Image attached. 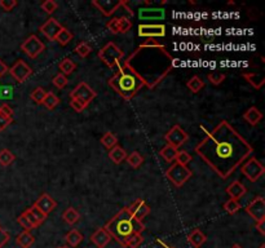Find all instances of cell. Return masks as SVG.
<instances>
[{
  "mask_svg": "<svg viewBox=\"0 0 265 248\" xmlns=\"http://www.w3.org/2000/svg\"><path fill=\"white\" fill-rule=\"evenodd\" d=\"M195 153L225 180L250 158L254 149L229 122L221 121L198 143Z\"/></svg>",
  "mask_w": 265,
  "mask_h": 248,
  "instance_id": "6da1fadb",
  "label": "cell"
},
{
  "mask_svg": "<svg viewBox=\"0 0 265 248\" xmlns=\"http://www.w3.org/2000/svg\"><path fill=\"white\" fill-rule=\"evenodd\" d=\"M123 65L131 70L145 87L153 89L166 78L175 68L174 57L166 47L156 39L142 43Z\"/></svg>",
  "mask_w": 265,
  "mask_h": 248,
  "instance_id": "7a4b0ae2",
  "label": "cell"
},
{
  "mask_svg": "<svg viewBox=\"0 0 265 248\" xmlns=\"http://www.w3.org/2000/svg\"><path fill=\"white\" fill-rule=\"evenodd\" d=\"M104 229L110 234L111 239H115L122 247L125 248L129 238L135 234L142 233L145 230V225L142 221H137L127 211V208H123L111 220L106 222Z\"/></svg>",
  "mask_w": 265,
  "mask_h": 248,
  "instance_id": "3957f363",
  "label": "cell"
},
{
  "mask_svg": "<svg viewBox=\"0 0 265 248\" xmlns=\"http://www.w3.org/2000/svg\"><path fill=\"white\" fill-rule=\"evenodd\" d=\"M107 83L122 98H124L127 101L132 100L139 93V90L144 87L142 82L127 66H124L123 62L118 65L117 71Z\"/></svg>",
  "mask_w": 265,
  "mask_h": 248,
  "instance_id": "277c9868",
  "label": "cell"
},
{
  "mask_svg": "<svg viewBox=\"0 0 265 248\" xmlns=\"http://www.w3.org/2000/svg\"><path fill=\"white\" fill-rule=\"evenodd\" d=\"M123 57H124V52L113 41H109L107 44L104 45L99 52L100 60L110 69L117 68L123 60Z\"/></svg>",
  "mask_w": 265,
  "mask_h": 248,
  "instance_id": "5b68a950",
  "label": "cell"
},
{
  "mask_svg": "<svg viewBox=\"0 0 265 248\" xmlns=\"http://www.w3.org/2000/svg\"><path fill=\"white\" fill-rule=\"evenodd\" d=\"M166 177L174 186L181 188L182 185L192 177V171L186 165L177 164L176 162H174L170 168L166 171Z\"/></svg>",
  "mask_w": 265,
  "mask_h": 248,
  "instance_id": "8992f818",
  "label": "cell"
},
{
  "mask_svg": "<svg viewBox=\"0 0 265 248\" xmlns=\"http://www.w3.org/2000/svg\"><path fill=\"white\" fill-rule=\"evenodd\" d=\"M239 167H241V172L251 182H256L265 172V167L263 165V163L254 157L248 158V160L243 162Z\"/></svg>",
  "mask_w": 265,
  "mask_h": 248,
  "instance_id": "52a82bcc",
  "label": "cell"
},
{
  "mask_svg": "<svg viewBox=\"0 0 265 248\" xmlns=\"http://www.w3.org/2000/svg\"><path fill=\"white\" fill-rule=\"evenodd\" d=\"M96 96H97V93H96L95 90L92 89L91 87L88 86L86 82L79 83V84L70 92V97L74 98V100H78V101L80 102H83V104H86L87 106L95 100Z\"/></svg>",
  "mask_w": 265,
  "mask_h": 248,
  "instance_id": "ba28073f",
  "label": "cell"
},
{
  "mask_svg": "<svg viewBox=\"0 0 265 248\" xmlns=\"http://www.w3.org/2000/svg\"><path fill=\"white\" fill-rule=\"evenodd\" d=\"M46 45L36 35H30L26 40L21 44V49L25 54L30 57V58H36L40 53L44 51Z\"/></svg>",
  "mask_w": 265,
  "mask_h": 248,
  "instance_id": "9c48e42d",
  "label": "cell"
},
{
  "mask_svg": "<svg viewBox=\"0 0 265 248\" xmlns=\"http://www.w3.org/2000/svg\"><path fill=\"white\" fill-rule=\"evenodd\" d=\"M164 139H166V141L168 142V145L178 149V147L182 146V145L188 141L189 135H188L180 125L176 124V125H174V127L171 128L170 131L167 132L166 136H164Z\"/></svg>",
  "mask_w": 265,
  "mask_h": 248,
  "instance_id": "30bf717a",
  "label": "cell"
},
{
  "mask_svg": "<svg viewBox=\"0 0 265 248\" xmlns=\"http://www.w3.org/2000/svg\"><path fill=\"white\" fill-rule=\"evenodd\" d=\"M246 212L254 218L255 222L265 221V200L263 196H256L247 204Z\"/></svg>",
  "mask_w": 265,
  "mask_h": 248,
  "instance_id": "8fae6325",
  "label": "cell"
},
{
  "mask_svg": "<svg viewBox=\"0 0 265 248\" xmlns=\"http://www.w3.org/2000/svg\"><path fill=\"white\" fill-rule=\"evenodd\" d=\"M139 36L141 38L148 39H156V38H163L166 36V26L162 23H157V25H139Z\"/></svg>",
  "mask_w": 265,
  "mask_h": 248,
  "instance_id": "7c38bea8",
  "label": "cell"
},
{
  "mask_svg": "<svg viewBox=\"0 0 265 248\" xmlns=\"http://www.w3.org/2000/svg\"><path fill=\"white\" fill-rule=\"evenodd\" d=\"M8 71H9V74H11L12 78H13L16 82L23 83L25 80H27V78H29L31 74H33V69H31L23 60H17V62H16Z\"/></svg>",
  "mask_w": 265,
  "mask_h": 248,
  "instance_id": "4fadbf2b",
  "label": "cell"
},
{
  "mask_svg": "<svg viewBox=\"0 0 265 248\" xmlns=\"http://www.w3.org/2000/svg\"><path fill=\"white\" fill-rule=\"evenodd\" d=\"M123 1H124V0H93L92 4H93L104 16L109 17V16L114 15V13L121 8Z\"/></svg>",
  "mask_w": 265,
  "mask_h": 248,
  "instance_id": "5bb4252c",
  "label": "cell"
},
{
  "mask_svg": "<svg viewBox=\"0 0 265 248\" xmlns=\"http://www.w3.org/2000/svg\"><path fill=\"white\" fill-rule=\"evenodd\" d=\"M62 27L64 26H62V25H61L56 18L51 17V18L47 19L46 22L43 23L42 26H40L39 31H40V33H42V34L44 35L48 40H54Z\"/></svg>",
  "mask_w": 265,
  "mask_h": 248,
  "instance_id": "9a60e30c",
  "label": "cell"
},
{
  "mask_svg": "<svg viewBox=\"0 0 265 248\" xmlns=\"http://www.w3.org/2000/svg\"><path fill=\"white\" fill-rule=\"evenodd\" d=\"M125 208L137 221H142L150 213V207L142 199H137L135 203H132L129 207H125Z\"/></svg>",
  "mask_w": 265,
  "mask_h": 248,
  "instance_id": "2e32d148",
  "label": "cell"
},
{
  "mask_svg": "<svg viewBox=\"0 0 265 248\" xmlns=\"http://www.w3.org/2000/svg\"><path fill=\"white\" fill-rule=\"evenodd\" d=\"M35 207H38L39 210L42 211L44 214H48L52 212L54 208H56L57 203L56 200L53 199L52 196L50 195V194H47V193H44V194H42V195L39 196L38 199H36V202L34 203Z\"/></svg>",
  "mask_w": 265,
  "mask_h": 248,
  "instance_id": "e0dca14e",
  "label": "cell"
},
{
  "mask_svg": "<svg viewBox=\"0 0 265 248\" xmlns=\"http://www.w3.org/2000/svg\"><path fill=\"white\" fill-rule=\"evenodd\" d=\"M166 12L163 8H140L139 18L140 19H163Z\"/></svg>",
  "mask_w": 265,
  "mask_h": 248,
  "instance_id": "ac0fdd59",
  "label": "cell"
},
{
  "mask_svg": "<svg viewBox=\"0 0 265 248\" xmlns=\"http://www.w3.org/2000/svg\"><path fill=\"white\" fill-rule=\"evenodd\" d=\"M91 241L96 247L105 248L106 246L109 245L110 241H111V237H110V234L104 228H100V229H97L95 233L92 234Z\"/></svg>",
  "mask_w": 265,
  "mask_h": 248,
  "instance_id": "d6986e66",
  "label": "cell"
},
{
  "mask_svg": "<svg viewBox=\"0 0 265 248\" xmlns=\"http://www.w3.org/2000/svg\"><path fill=\"white\" fill-rule=\"evenodd\" d=\"M227 193L231 199L238 200L246 194L247 189L241 181H233V182L227 188Z\"/></svg>",
  "mask_w": 265,
  "mask_h": 248,
  "instance_id": "ffe728a7",
  "label": "cell"
},
{
  "mask_svg": "<svg viewBox=\"0 0 265 248\" xmlns=\"http://www.w3.org/2000/svg\"><path fill=\"white\" fill-rule=\"evenodd\" d=\"M243 119H245L248 124H251V125H256V124H259V122L263 119V114L258 107L252 106V107H250V109L247 110L246 113L243 114Z\"/></svg>",
  "mask_w": 265,
  "mask_h": 248,
  "instance_id": "44dd1931",
  "label": "cell"
},
{
  "mask_svg": "<svg viewBox=\"0 0 265 248\" xmlns=\"http://www.w3.org/2000/svg\"><path fill=\"white\" fill-rule=\"evenodd\" d=\"M188 241L194 248H199L201 246H203L207 241V237H206L205 233H202L199 229H194L192 233L189 234L188 237Z\"/></svg>",
  "mask_w": 265,
  "mask_h": 248,
  "instance_id": "7402d4cb",
  "label": "cell"
},
{
  "mask_svg": "<svg viewBox=\"0 0 265 248\" xmlns=\"http://www.w3.org/2000/svg\"><path fill=\"white\" fill-rule=\"evenodd\" d=\"M34 235L30 231H26V230H23L22 233L18 234L17 238H16V245L19 246L21 248H30L31 246L34 245Z\"/></svg>",
  "mask_w": 265,
  "mask_h": 248,
  "instance_id": "603a6c76",
  "label": "cell"
},
{
  "mask_svg": "<svg viewBox=\"0 0 265 248\" xmlns=\"http://www.w3.org/2000/svg\"><path fill=\"white\" fill-rule=\"evenodd\" d=\"M242 76L250 83L251 86L254 87L255 89H260L265 84L264 76L260 75V74H256V72H243Z\"/></svg>",
  "mask_w": 265,
  "mask_h": 248,
  "instance_id": "cb8c5ba5",
  "label": "cell"
},
{
  "mask_svg": "<svg viewBox=\"0 0 265 248\" xmlns=\"http://www.w3.org/2000/svg\"><path fill=\"white\" fill-rule=\"evenodd\" d=\"M127 155H128V154L125 153L124 149L119 146V145L114 146L113 149H110V150H109V158L111 159V160H113L115 164H121L123 160H125Z\"/></svg>",
  "mask_w": 265,
  "mask_h": 248,
  "instance_id": "d4e9b609",
  "label": "cell"
},
{
  "mask_svg": "<svg viewBox=\"0 0 265 248\" xmlns=\"http://www.w3.org/2000/svg\"><path fill=\"white\" fill-rule=\"evenodd\" d=\"M83 239H84L83 234L76 229L70 230V231L66 234V243H68L70 247H78V246L83 242Z\"/></svg>",
  "mask_w": 265,
  "mask_h": 248,
  "instance_id": "484cf974",
  "label": "cell"
},
{
  "mask_svg": "<svg viewBox=\"0 0 265 248\" xmlns=\"http://www.w3.org/2000/svg\"><path fill=\"white\" fill-rule=\"evenodd\" d=\"M62 218L65 220V222H68L69 225H74L75 222L79 221L80 214H79V212L75 210V208L69 207L68 210L64 212V214H62Z\"/></svg>",
  "mask_w": 265,
  "mask_h": 248,
  "instance_id": "4316f807",
  "label": "cell"
},
{
  "mask_svg": "<svg viewBox=\"0 0 265 248\" xmlns=\"http://www.w3.org/2000/svg\"><path fill=\"white\" fill-rule=\"evenodd\" d=\"M177 149L174 146H171V145H166V146L163 147L162 150H160V155H162V158L168 163H174L175 159H176V155H177Z\"/></svg>",
  "mask_w": 265,
  "mask_h": 248,
  "instance_id": "83f0119b",
  "label": "cell"
},
{
  "mask_svg": "<svg viewBox=\"0 0 265 248\" xmlns=\"http://www.w3.org/2000/svg\"><path fill=\"white\" fill-rule=\"evenodd\" d=\"M72 38H74V35H72L71 31H69L66 27H62L54 40H56L58 44L64 47V45H68L69 43L72 40Z\"/></svg>",
  "mask_w": 265,
  "mask_h": 248,
  "instance_id": "f1b7e54d",
  "label": "cell"
},
{
  "mask_svg": "<svg viewBox=\"0 0 265 248\" xmlns=\"http://www.w3.org/2000/svg\"><path fill=\"white\" fill-rule=\"evenodd\" d=\"M127 163H128L132 168H139L141 167V164L144 163V157L139 153V151H132L131 154L127 155V158H125Z\"/></svg>",
  "mask_w": 265,
  "mask_h": 248,
  "instance_id": "f546056e",
  "label": "cell"
},
{
  "mask_svg": "<svg viewBox=\"0 0 265 248\" xmlns=\"http://www.w3.org/2000/svg\"><path fill=\"white\" fill-rule=\"evenodd\" d=\"M58 68H60L61 70V74H64V75L66 76L70 75V74L75 70L76 65L75 62L72 60H70V58H64V60L60 62V65H58Z\"/></svg>",
  "mask_w": 265,
  "mask_h": 248,
  "instance_id": "4dcf8cb0",
  "label": "cell"
},
{
  "mask_svg": "<svg viewBox=\"0 0 265 248\" xmlns=\"http://www.w3.org/2000/svg\"><path fill=\"white\" fill-rule=\"evenodd\" d=\"M58 104H60V98L57 97L54 93H52V92H47L46 97H44L42 102V105L46 106L48 110H53Z\"/></svg>",
  "mask_w": 265,
  "mask_h": 248,
  "instance_id": "1f68e13d",
  "label": "cell"
},
{
  "mask_svg": "<svg viewBox=\"0 0 265 248\" xmlns=\"http://www.w3.org/2000/svg\"><path fill=\"white\" fill-rule=\"evenodd\" d=\"M101 143L104 145V147H106L107 150L110 149H113L114 146H117L118 145V139L117 136L111 133V132H106L105 135L103 136V139H101Z\"/></svg>",
  "mask_w": 265,
  "mask_h": 248,
  "instance_id": "d6a6232c",
  "label": "cell"
},
{
  "mask_svg": "<svg viewBox=\"0 0 265 248\" xmlns=\"http://www.w3.org/2000/svg\"><path fill=\"white\" fill-rule=\"evenodd\" d=\"M15 159H16L15 154H13L11 150H8V149L0 150V165L8 167V165L15 162Z\"/></svg>",
  "mask_w": 265,
  "mask_h": 248,
  "instance_id": "836d02e7",
  "label": "cell"
},
{
  "mask_svg": "<svg viewBox=\"0 0 265 248\" xmlns=\"http://www.w3.org/2000/svg\"><path fill=\"white\" fill-rule=\"evenodd\" d=\"M210 82L213 84V86H220L224 80L227 79V74L223 71H220V70H215V71L210 72L209 75H207Z\"/></svg>",
  "mask_w": 265,
  "mask_h": 248,
  "instance_id": "e575fe53",
  "label": "cell"
},
{
  "mask_svg": "<svg viewBox=\"0 0 265 248\" xmlns=\"http://www.w3.org/2000/svg\"><path fill=\"white\" fill-rule=\"evenodd\" d=\"M203 87H205V83H203V80L197 75L193 76V78L188 82V88H189L193 93H198Z\"/></svg>",
  "mask_w": 265,
  "mask_h": 248,
  "instance_id": "d590c367",
  "label": "cell"
},
{
  "mask_svg": "<svg viewBox=\"0 0 265 248\" xmlns=\"http://www.w3.org/2000/svg\"><path fill=\"white\" fill-rule=\"evenodd\" d=\"M75 52L79 57H82V58H86V57H88L89 54H91L92 48L89 47V44H87V43H86V41H82V43H79V44L75 47Z\"/></svg>",
  "mask_w": 265,
  "mask_h": 248,
  "instance_id": "8d00e7d4",
  "label": "cell"
},
{
  "mask_svg": "<svg viewBox=\"0 0 265 248\" xmlns=\"http://www.w3.org/2000/svg\"><path fill=\"white\" fill-rule=\"evenodd\" d=\"M224 210L227 211L228 213H235V212H238L241 210V204H239L238 200L235 199H229L227 200L225 203H224Z\"/></svg>",
  "mask_w": 265,
  "mask_h": 248,
  "instance_id": "74e56055",
  "label": "cell"
},
{
  "mask_svg": "<svg viewBox=\"0 0 265 248\" xmlns=\"http://www.w3.org/2000/svg\"><path fill=\"white\" fill-rule=\"evenodd\" d=\"M46 94H47L46 90L43 89L42 87H38V88H35V89L31 92L30 97L31 100L34 102H36V104H42L44 97H46Z\"/></svg>",
  "mask_w": 265,
  "mask_h": 248,
  "instance_id": "f35d334b",
  "label": "cell"
},
{
  "mask_svg": "<svg viewBox=\"0 0 265 248\" xmlns=\"http://www.w3.org/2000/svg\"><path fill=\"white\" fill-rule=\"evenodd\" d=\"M144 242V237H142V234H135L132 237L129 238V241L127 242V245H125V248H139L141 246V243Z\"/></svg>",
  "mask_w": 265,
  "mask_h": 248,
  "instance_id": "ab89813d",
  "label": "cell"
},
{
  "mask_svg": "<svg viewBox=\"0 0 265 248\" xmlns=\"http://www.w3.org/2000/svg\"><path fill=\"white\" fill-rule=\"evenodd\" d=\"M190 160H192V155L188 151H177V155H176V159H175V162L177 163V164L186 165Z\"/></svg>",
  "mask_w": 265,
  "mask_h": 248,
  "instance_id": "60d3db41",
  "label": "cell"
},
{
  "mask_svg": "<svg viewBox=\"0 0 265 248\" xmlns=\"http://www.w3.org/2000/svg\"><path fill=\"white\" fill-rule=\"evenodd\" d=\"M42 9L48 15H53L54 12L57 11V8H58V4L54 1V0H46L44 3H42Z\"/></svg>",
  "mask_w": 265,
  "mask_h": 248,
  "instance_id": "b9f144b4",
  "label": "cell"
},
{
  "mask_svg": "<svg viewBox=\"0 0 265 248\" xmlns=\"http://www.w3.org/2000/svg\"><path fill=\"white\" fill-rule=\"evenodd\" d=\"M106 27H107V30L110 33H113V34H119L121 33V22H119V18H111L109 22L106 23Z\"/></svg>",
  "mask_w": 265,
  "mask_h": 248,
  "instance_id": "7bdbcfd3",
  "label": "cell"
},
{
  "mask_svg": "<svg viewBox=\"0 0 265 248\" xmlns=\"http://www.w3.org/2000/svg\"><path fill=\"white\" fill-rule=\"evenodd\" d=\"M52 83H53V86L56 87V88L62 89V88H65V87L68 86V78H66L64 74H58V75H56L54 78H53Z\"/></svg>",
  "mask_w": 265,
  "mask_h": 248,
  "instance_id": "ee69618b",
  "label": "cell"
},
{
  "mask_svg": "<svg viewBox=\"0 0 265 248\" xmlns=\"http://www.w3.org/2000/svg\"><path fill=\"white\" fill-rule=\"evenodd\" d=\"M119 22H121V33L125 34L132 29V22L128 17H119Z\"/></svg>",
  "mask_w": 265,
  "mask_h": 248,
  "instance_id": "f6af8a7d",
  "label": "cell"
},
{
  "mask_svg": "<svg viewBox=\"0 0 265 248\" xmlns=\"http://www.w3.org/2000/svg\"><path fill=\"white\" fill-rule=\"evenodd\" d=\"M27 210L30 211L31 213H33V216H34V217L36 218V220H38V221L40 222V224H42V222L44 221V220H46V218H47V214L43 213L42 211L39 210L38 207H35L34 204H33V206L30 207V208H27Z\"/></svg>",
  "mask_w": 265,
  "mask_h": 248,
  "instance_id": "bcb514c9",
  "label": "cell"
},
{
  "mask_svg": "<svg viewBox=\"0 0 265 248\" xmlns=\"http://www.w3.org/2000/svg\"><path fill=\"white\" fill-rule=\"evenodd\" d=\"M17 222H18L19 225L22 226L23 229L26 230V231H30V230H33V229H35L34 226L31 225L30 224V221H29V220H27L26 218V216H25V214L23 213H21L18 216V218H17Z\"/></svg>",
  "mask_w": 265,
  "mask_h": 248,
  "instance_id": "7dc6e473",
  "label": "cell"
},
{
  "mask_svg": "<svg viewBox=\"0 0 265 248\" xmlns=\"http://www.w3.org/2000/svg\"><path fill=\"white\" fill-rule=\"evenodd\" d=\"M0 7L3 8L5 12H9L15 7H17V0H0Z\"/></svg>",
  "mask_w": 265,
  "mask_h": 248,
  "instance_id": "c3c4849f",
  "label": "cell"
},
{
  "mask_svg": "<svg viewBox=\"0 0 265 248\" xmlns=\"http://www.w3.org/2000/svg\"><path fill=\"white\" fill-rule=\"evenodd\" d=\"M9 239H11V234L8 233L5 229H3L1 225H0V248H3L4 246L7 245Z\"/></svg>",
  "mask_w": 265,
  "mask_h": 248,
  "instance_id": "681fc988",
  "label": "cell"
},
{
  "mask_svg": "<svg viewBox=\"0 0 265 248\" xmlns=\"http://www.w3.org/2000/svg\"><path fill=\"white\" fill-rule=\"evenodd\" d=\"M70 106H71L72 109L75 110V111H78V113L83 111V110L87 107V105H86V104L78 101V100H74V98H71V101H70Z\"/></svg>",
  "mask_w": 265,
  "mask_h": 248,
  "instance_id": "f907efd6",
  "label": "cell"
},
{
  "mask_svg": "<svg viewBox=\"0 0 265 248\" xmlns=\"http://www.w3.org/2000/svg\"><path fill=\"white\" fill-rule=\"evenodd\" d=\"M12 122H13V118H7L5 115H3V114L0 113V132L4 131Z\"/></svg>",
  "mask_w": 265,
  "mask_h": 248,
  "instance_id": "816d5d0a",
  "label": "cell"
},
{
  "mask_svg": "<svg viewBox=\"0 0 265 248\" xmlns=\"http://www.w3.org/2000/svg\"><path fill=\"white\" fill-rule=\"evenodd\" d=\"M0 113L5 115L7 118H13V109L9 105H7V104H3V105L0 106Z\"/></svg>",
  "mask_w": 265,
  "mask_h": 248,
  "instance_id": "f5cc1de1",
  "label": "cell"
},
{
  "mask_svg": "<svg viewBox=\"0 0 265 248\" xmlns=\"http://www.w3.org/2000/svg\"><path fill=\"white\" fill-rule=\"evenodd\" d=\"M23 214L26 216V218H27V220H29V221H30V224L33 226H34V228H38V226L40 225V222H39L38 220H36V218L34 217V216H33V213H31V212L29 210L25 211V212H23Z\"/></svg>",
  "mask_w": 265,
  "mask_h": 248,
  "instance_id": "db71d44e",
  "label": "cell"
},
{
  "mask_svg": "<svg viewBox=\"0 0 265 248\" xmlns=\"http://www.w3.org/2000/svg\"><path fill=\"white\" fill-rule=\"evenodd\" d=\"M256 229L260 231V234H262V235H265V221L256 222Z\"/></svg>",
  "mask_w": 265,
  "mask_h": 248,
  "instance_id": "11a10c76",
  "label": "cell"
},
{
  "mask_svg": "<svg viewBox=\"0 0 265 248\" xmlns=\"http://www.w3.org/2000/svg\"><path fill=\"white\" fill-rule=\"evenodd\" d=\"M7 71H8L7 65L4 64L3 61L0 60V78H1L3 75H5V74H7Z\"/></svg>",
  "mask_w": 265,
  "mask_h": 248,
  "instance_id": "9f6ffc18",
  "label": "cell"
},
{
  "mask_svg": "<svg viewBox=\"0 0 265 248\" xmlns=\"http://www.w3.org/2000/svg\"><path fill=\"white\" fill-rule=\"evenodd\" d=\"M230 248H242V247H241V246H239V245H233Z\"/></svg>",
  "mask_w": 265,
  "mask_h": 248,
  "instance_id": "6f0895ef",
  "label": "cell"
},
{
  "mask_svg": "<svg viewBox=\"0 0 265 248\" xmlns=\"http://www.w3.org/2000/svg\"><path fill=\"white\" fill-rule=\"evenodd\" d=\"M159 242V243H160V245H163V246H164V247H166V248H172V247H168V246H166V245H164V243H163V242H160V241H158Z\"/></svg>",
  "mask_w": 265,
  "mask_h": 248,
  "instance_id": "680465c9",
  "label": "cell"
},
{
  "mask_svg": "<svg viewBox=\"0 0 265 248\" xmlns=\"http://www.w3.org/2000/svg\"><path fill=\"white\" fill-rule=\"evenodd\" d=\"M57 248H69V246H61V247H57Z\"/></svg>",
  "mask_w": 265,
  "mask_h": 248,
  "instance_id": "91938a15",
  "label": "cell"
},
{
  "mask_svg": "<svg viewBox=\"0 0 265 248\" xmlns=\"http://www.w3.org/2000/svg\"><path fill=\"white\" fill-rule=\"evenodd\" d=\"M260 248H265V245H262V246H260Z\"/></svg>",
  "mask_w": 265,
  "mask_h": 248,
  "instance_id": "94428289",
  "label": "cell"
}]
</instances>
